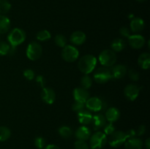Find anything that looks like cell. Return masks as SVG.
<instances>
[{"label": "cell", "mask_w": 150, "mask_h": 149, "mask_svg": "<svg viewBox=\"0 0 150 149\" xmlns=\"http://www.w3.org/2000/svg\"><path fill=\"white\" fill-rule=\"evenodd\" d=\"M81 87L83 88V89H89L92 85V77L88 75V74H84L81 77Z\"/></svg>", "instance_id": "obj_28"}, {"label": "cell", "mask_w": 150, "mask_h": 149, "mask_svg": "<svg viewBox=\"0 0 150 149\" xmlns=\"http://www.w3.org/2000/svg\"><path fill=\"white\" fill-rule=\"evenodd\" d=\"M10 50V45L5 42H0V56L8 55Z\"/></svg>", "instance_id": "obj_31"}, {"label": "cell", "mask_w": 150, "mask_h": 149, "mask_svg": "<svg viewBox=\"0 0 150 149\" xmlns=\"http://www.w3.org/2000/svg\"><path fill=\"white\" fill-rule=\"evenodd\" d=\"M126 46V42L122 38H117L111 42V50L114 52H120L125 49Z\"/></svg>", "instance_id": "obj_23"}, {"label": "cell", "mask_w": 150, "mask_h": 149, "mask_svg": "<svg viewBox=\"0 0 150 149\" xmlns=\"http://www.w3.org/2000/svg\"><path fill=\"white\" fill-rule=\"evenodd\" d=\"M124 144L125 149H142L144 145L142 140L138 137L127 139Z\"/></svg>", "instance_id": "obj_19"}, {"label": "cell", "mask_w": 150, "mask_h": 149, "mask_svg": "<svg viewBox=\"0 0 150 149\" xmlns=\"http://www.w3.org/2000/svg\"><path fill=\"white\" fill-rule=\"evenodd\" d=\"M36 82H37V83L38 84V86H40L41 88H42V89H43V88L45 87V78H44L43 76L40 75V74H39V75L37 76Z\"/></svg>", "instance_id": "obj_39"}, {"label": "cell", "mask_w": 150, "mask_h": 149, "mask_svg": "<svg viewBox=\"0 0 150 149\" xmlns=\"http://www.w3.org/2000/svg\"><path fill=\"white\" fill-rule=\"evenodd\" d=\"M144 145L146 149H150V139L149 138L146 139V140L144 143Z\"/></svg>", "instance_id": "obj_43"}, {"label": "cell", "mask_w": 150, "mask_h": 149, "mask_svg": "<svg viewBox=\"0 0 150 149\" xmlns=\"http://www.w3.org/2000/svg\"><path fill=\"white\" fill-rule=\"evenodd\" d=\"M139 92L140 89L139 86L135 84H130L125 88L124 95L128 100L134 101L139 95Z\"/></svg>", "instance_id": "obj_10"}, {"label": "cell", "mask_w": 150, "mask_h": 149, "mask_svg": "<svg viewBox=\"0 0 150 149\" xmlns=\"http://www.w3.org/2000/svg\"><path fill=\"white\" fill-rule=\"evenodd\" d=\"M79 50L73 45H67L64 46L62 52V58L67 62H73L79 58Z\"/></svg>", "instance_id": "obj_6"}, {"label": "cell", "mask_w": 150, "mask_h": 149, "mask_svg": "<svg viewBox=\"0 0 150 149\" xmlns=\"http://www.w3.org/2000/svg\"><path fill=\"white\" fill-rule=\"evenodd\" d=\"M125 134L126 136H127V139H131L136 137V133L135 129H129L128 131H127V132H125Z\"/></svg>", "instance_id": "obj_41"}, {"label": "cell", "mask_w": 150, "mask_h": 149, "mask_svg": "<svg viewBox=\"0 0 150 149\" xmlns=\"http://www.w3.org/2000/svg\"><path fill=\"white\" fill-rule=\"evenodd\" d=\"M10 136H11V131L8 127L4 126L0 127V141H6L10 138Z\"/></svg>", "instance_id": "obj_26"}, {"label": "cell", "mask_w": 150, "mask_h": 149, "mask_svg": "<svg viewBox=\"0 0 150 149\" xmlns=\"http://www.w3.org/2000/svg\"><path fill=\"white\" fill-rule=\"evenodd\" d=\"M125 132L122 131H115L110 135L108 143L113 148H119L127 140Z\"/></svg>", "instance_id": "obj_7"}, {"label": "cell", "mask_w": 150, "mask_h": 149, "mask_svg": "<svg viewBox=\"0 0 150 149\" xmlns=\"http://www.w3.org/2000/svg\"><path fill=\"white\" fill-rule=\"evenodd\" d=\"M128 76L130 80H133V81H138L139 80V77H140L139 72H137L134 69H131V70H129Z\"/></svg>", "instance_id": "obj_36"}, {"label": "cell", "mask_w": 150, "mask_h": 149, "mask_svg": "<svg viewBox=\"0 0 150 149\" xmlns=\"http://www.w3.org/2000/svg\"><path fill=\"white\" fill-rule=\"evenodd\" d=\"M104 102L98 97H89L85 102L86 108L89 110L92 111V112H98V111L102 110L104 107Z\"/></svg>", "instance_id": "obj_9"}, {"label": "cell", "mask_w": 150, "mask_h": 149, "mask_svg": "<svg viewBox=\"0 0 150 149\" xmlns=\"http://www.w3.org/2000/svg\"><path fill=\"white\" fill-rule=\"evenodd\" d=\"M99 61L100 63L105 67H111L117 61L116 53L112 50H104L100 53Z\"/></svg>", "instance_id": "obj_4"}, {"label": "cell", "mask_w": 150, "mask_h": 149, "mask_svg": "<svg viewBox=\"0 0 150 149\" xmlns=\"http://www.w3.org/2000/svg\"><path fill=\"white\" fill-rule=\"evenodd\" d=\"M41 99L45 103L52 105L56 100V93L51 88L44 87L41 91Z\"/></svg>", "instance_id": "obj_11"}, {"label": "cell", "mask_w": 150, "mask_h": 149, "mask_svg": "<svg viewBox=\"0 0 150 149\" xmlns=\"http://www.w3.org/2000/svg\"><path fill=\"white\" fill-rule=\"evenodd\" d=\"M73 97L75 101L85 103L89 98V93L87 89H85L82 87L76 88L73 90Z\"/></svg>", "instance_id": "obj_14"}, {"label": "cell", "mask_w": 150, "mask_h": 149, "mask_svg": "<svg viewBox=\"0 0 150 149\" xmlns=\"http://www.w3.org/2000/svg\"><path fill=\"white\" fill-rule=\"evenodd\" d=\"M146 126L145 125H141L138 127L137 129L136 130V136H142L143 134H145L146 132Z\"/></svg>", "instance_id": "obj_40"}, {"label": "cell", "mask_w": 150, "mask_h": 149, "mask_svg": "<svg viewBox=\"0 0 150 149\" xmlns=\"http://www.w3.org/2000/svg\"><path fill=\"white\" fill-rule=\"evenodd\" d=\"M34 143H35V145L38 149L44 148L45 146V140L42 137H37L35 139Z\"/></svg>", "instance_id": "obj_34"}, {"label": "cell", "mask_w": 150, "mask_h": 149, "mask_svg": "<svg viewBox=\"0 0 150 149\" xmlns=\"http://www.w3.org/2000/svg\"><path fill=\"white\" fill-rule=\"evenodd\" d=\"M120 112L117 108H110L105 112V119L109 123H114L120 118Z\"/></svg>", "instance_id": "obj_20"}, {"label": "cell", "mask_w": 150, "mask_h": 149, "mask_svg": "<svg viewBox=\"0 0 150 149\" xmlns=\"http://www.w3.org/2000/svg\"><path fill=\"white\" fill-rule=\"evenodd\" d=\"M106 119H105V115L102 114H98L92 116V124L93 126V129L95 130H99L100 129L103 128L104 126L106 124Z\"/></svg>", "instance_id": "obj_17"}, {"label": "cell", "mask_w": 150, "mask_h": 149, "mask_svg": "<svg viewBox=\"0 0 150 149\" xmlns=\"http://www.w3.org/2000/svg\"><path fill=\"white\" fill-rule=\"evenodd\" d=\"M137 1H141V2H142V1H146V0H137Z\"/></svg>", "instance_id": "obj_44"}, {"label": "cell", "mask_w": 150, "mask_h": 149, "mask_svg": "<svg viewBox=\"0 0 150 149\" xmlns=\"http://www.w3.org/2000/svg\"><path fill=\"white\" fill-rule=\"evenodd\" d=\"M51 37V33L48 30H42L38 32L36 35V38L39 41H47Z\"/></svg>", "instance_id": "obj_30"}, {"label": "cell", "mask_w": 150, "mask_h": 149, "mask_svg": "<svg viewBox=\"0 0 150 149\" xmlns=\"http://www.w3.org/2000/svg\"><path fill=\"white\" fill-rule=\"evenodd\" d=\"M128 43L134 49H140L145 45V38L140 34L130 35L128 37Z\"/></svg>", "instance_id": "obj_13"}, {"label": "cell", "mask_w": 150, "mask_h": 149, "mask_svg": "<svg viewBox=\"0 0 150 149\" xmlns=\"http://www.w3.org/2000/svg\"><path fill=\"white\" fill-rule=\"evenodd\" d=\"M10 28V20L7 16L0 15V34L7 33Z\"/></svg>", "instance_id": "obj_24"}, {"label": "cell", "mask_w": 150, "mask_h": 149, "mask_svg": "<svg viewBox=\"0 0 150 149\" xmlns=\"http://www.w3.org/2000/svg\"><path fill=\"white\" fill-rule=\"evenodd\" d=\"M86 36L81 31H76L70 35V40L73 45H81L86 42Z\"/></svg>", "instance_id": "obj_16"}, {"label": "cell", "mask_w": 150, "mask_h": 149, "mask_svg": "<svg viewBox=\"0 0 150 149\" xmlns=\"http://www.w3.org/2000/svg\"><path fill=\"white\" fill-rule=\"evenodd\" d=\"M44 149H60V148L59 146L56 145L50 144V145H48L45 146V148Z\"/></svg>", "instance_id": "obj_42"}, {"label": "cell", "mask_w": 150, "mask_h": 149, "mask_svg": "<svg viewBox=\"0 0 150 149\" xmlns=\"http://www.w3.org/2000/svg\"><path fill=\"white\" fill-rule=\"evenodd\" d=\"M91 135H92L91 130L86 126L79 127L75 132V137L77 140H84V141L89 140Z\"/></svg>", "instance_id": "obj_15"}, {"label": "cell", "mask_w": 150, "mask_h": 149, "mask_svg": "<svg viewBox=\"0 0 150 149\" xmlns=\"http://www.w3.org/2000/svg\"><path fill=\"white\" fill-rule=\"evenodd\" d=\"M42 53V48L38 42H32L26 48V56L31 61H36L40 58Z\"/></svg>", "instance_id": "obj_5"}, {"label": "cell", "mask_w": 150, "mask_h": 149, "mask_svg": "<svg viewBox=\"0 0 150 149\" xmlns=\"http://www.w3.org/2000/svg\"><path fill=\"white\" fill-rule=\"evenodd\" d=\"M130 29L134 33H139L144 30L145 26L144 21L140 18H133L130 22Z\"/></svg>", "instance_id": "obj_18"}, {"label": "cell", "mask_w": 150, "mask_h": 149, "mask_svg": "<svg viewBox=\"0 0 150 149\" xmlns=\"http://www.w3.org/2000/svg\"><path fill=\"white\" fill-rule=\"evenodd\" d=\"M54 42H55L56 45L57 46L60 47V48H64V46L67 45V38L62 34H57L54 38Z\"/></svg>", "instance_id": "obj_29"}, {"label": "cell", "mask_w": 150, "mask_h": 149, "mask_svg": "<svg viewBox=\"0 0 150 149\" xmlns=\"http://www.w3.org/2000/svg\"><path fill=\"white\" fill-rule=\"evenodd\" d=\"M75 149H89V145L84 140H77L74 143Z\"/></svg>", "instance_id": "obj_33"}, {"label": "cell", "mask_w": 150, "mask_h": 149, "mask_svg": "<svg viewBox=\"0 0 150 149\" xmlns=\"http://www.w3.org/2000/svg\"><path fill=\"white\" fill-rule=\"evenodd\" d=\"M111 77L113 79H122L127 74V68L122 64H117L110 69Z\"/></svg>", "instance_id": "obj_12"}, {"label": "cell", "mask_w": 150, "mask_h": 149, "mask_svg": "<svg viewBox=\"0 0 150 149\" xmlns=\"http://www.w3.org/2000/svg\"><path fill=\"white\" fill-rule=\"evenodd\" d=\"M94 79L97 83L100 84L105 83L109 81L111 79H112L110 69L105 67L98 68L94 74Z\"/></svg>", "instance_id": "obj_8"}, {"label": "cell", "mask_w": 150, "mask_h": 149, "mask_svg": "<svg viewBox=\"0 0 150 149\" xmlns=\"http://www.w3.org/2000/svg\"><path fill=\"white\" fill-rule=\"evenodd\" d=\"M138 64L143 70H148L150 66V54L149 53L141 54L138 58Z\"/></svg>", "instance_id": "obj_22"}, {"label": "cell", "mask_w": 150, "mask_h": 149, "mask_svg": "<svg viewBox=\"0 0 150 149\" xmlns=\"http://www.w3.org/2000/svg\"><path fill=\"white\" fill-rule=\"evenodd\" d=\"M26 34L25 32L19 28L13 29L7 35V40L12 47L16 48L25 41Z\"/></svg>", "instance_id": "obj_2"}, {"label": "cell", "mask_w": 150, "mask_h": 149, "mask_svg": "<svg viewBox=\"0 0 150 149\" xmlns=\"http://www.w3.org/2000/svg\"><path fill=\"white\" fill-rule=\"evenodd\" d=\"M103 131H104V134L105 135H111L113 132L116 131V129L114 125L113 124V123H109L108 124H105L104 126V129H103Z\"/></svg>", "instance_id": "obj_35"}, {"label": "cell", "mask_w": 150, "mask_h": 149, "mask_svg": "<svg viewBox=\"0 0 150 149\" xmlns=\"http://www.w3.org/2000/svg\"><path fill=\"white\" fill-rule=\"evenodd\" d=\"M86 108V105H85V103L81 102H77V101H75L74 103L72 105V110H73L74 112H81V111L83 110Z\"/></svg>", "instance_id": "obj_32"}, {"label": "cell", "mask_w": 150, "mask_h": 149, "mask_svg": "<svg viewBox=\"0 0 150 149\" xmlns=\"http://www.w3.org/2000/svg\"><path fill=\"white\" fill-rule=\"evenodd\" d=\"M58 132L59 134L64 139L70 138L73 135V130L70 127H67V126L60 127L58 129Z\"/></svg>", "instance_id": "obj_25"}, {"label": "cell", "mask_w": 150, "mask_h": 149, "mask_svg": "<svg viewBox=\"0 0 150 149\" xmlns=\"http://www.w3.org/2000/svg\"><path fill=\"white\" fill-rule=\"evenodd\" d=\"M89 145L92 149H100L108 142L107 136L102 131H96L89 137Z\"/></svg>", "instance_id": "obj_3"}, {"label": "cell", "mask_w": 150, "mask_h": 149, "mask_svg": "<svg viewBox=\"0 0 150 149\" xmlns=\"http://www.w3.org/2000/svg\"><path fill=\"white\" fill-rule=\"evenodd\" d=\"M120 33L124 37H127L130 36V31L129 30V29L125 26H122V27L120 28Z\"/></svg>", "instance_id": "obj_38"}, {"label": "cell", "mask_w": 150, "mask_h": 149, "mask_svg": "<svg viewBox=\"0 0 150 149\" xmlns=\"http://www.w3.org/2000/svg\"><path fill=\"white\" fill-rule=\"evenodd\" d=\"M11 9V4L7 0H0V15L8 13Z\"/></svg>", "instance_id": "obj_27"}, {"label": "cell", "mask_w": 150, "mask_h": 149, "mask_svg": "<svg viewBox=\"0 0 150 149\" xmlns=\"http://www.w3.org/2000/svg\"><path fill=\"white\" fill-rule=\"evenodd\" d=\"M78 119L79 121L83 125H87L92 123V115L89 111L83 110L81 112H78Z\"/></svg>", "instance_id": "obj_21"}, {"label": "cell", "mask_w": 150, "mask_h": 149, "mask_svg": "<svg viewBox=\"0 0 150 149\" xmlns=\"http://www.w3.org/2000/svg\"><path fill=\"white\" fill-rule=\"evenodd\" d=\"M97 64V58L93 55L87 54L80 58L78 67L82 73L88 74L95 70Z\"/></svg>", "instance_id": "obj_1"}, {"label": "cell", "mask_w": 150, "mask_h": 149, "mask_svg": "<svg viewBox=\"0 0 150 149\" xmlns=\"http://www.w3.org/2000/svg\"><path fill=\"white\" fill-rule=\"evenodd\" d=\"M35 72L32 70H31V69H26V70L23 71V76L25 77V78L29 80H33L35 78Z\"/></svg>", "instance_id": "obj_37"}]
</instances>
